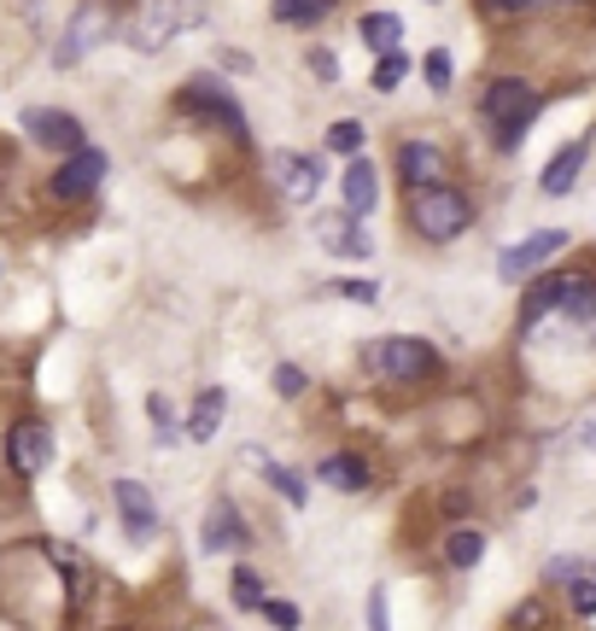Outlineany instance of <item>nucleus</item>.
I'll return each mask as SVG.
<instances>
[{"mask_svg":"<svg viewBox=\"0 0 596 631\" xmlns=\"http://www.w3.org/2000/svg\"><path fill=\"white\" fill-rule=\"evenodd\" d=\"M404 223H410L421 241L445 246L474 223V205L456 194L451 182H428V187H404Z\"/></svg>","mask_w":596,"mask_h":631,"instance_id":"f257e3e1","label":"nucleus"},{"mask_svg":"<svg viewBox=\"0 0 596 631\" xmlns=\"http://www.w3.org/2000/svg\"><path fill=\"white\" fill-rule=\"evenodd\" d=\"M363 369H374L392 386H421V381H433V374H439V351L428 346V339L392 334V339H369V346H363Z\"/></svg>","mask_w":596,"mask_h":631,"instance_id":"f03ea898","label":"nucleus"},{"mask_svg":"<svg viewBox=\"0 0 596 631\" xmlns=\"http://www.w3.org/2000/svg\"><path fill=\"white\" fill-rule=\"evenodd\" d=\"M538 117V89L521 77H498L486 89V124H491V141H498L503 152H515L526 141V129H533Z\"/></svg>","mask_w":596,"mask_h":631,"instance_id":"7ed1b4c3","label":"nucleus"},{"mask_svg":"<svg viewBox=\"0 0 596 631\" xmlns=\"http://www.w3.org/2000/svg\"><path fill=\"white\" fill-rule=\"evenodd\" d=\"M112 24H117V0H82V7L71 12V24H65V42H59V65H77V59H89L100 42L112 36Z\"/></svg>","mask_w":596,"mask_h":631,"instance_id":"20e7f679","label":"nucleus"},{"mask_svg":"<svg viewBox=\"0 0 596 631\" xmlns=\"http://www.w3.org/2000/svg\"><path fill=\"white\" fill-rule=\"evenodd\" d=\"M199 12H206V0H159V7H152L147 19L135 24V47H141V54H159V47L176 36V30L199 24Z\"/></svg>","mask_w":596,"mask_h":631,"instance_id":"39448f33","label":"nucleus"},{"mask_svg":"<svg viewBox=\"0 0 596 631\" xmlns=\"http://www.w3.org/2000/svg\"><path fill=\"white\" fill-rule=\"evenodd\" d=\"M316 246L334 252V258H369L374 241L363 229V217L357 211H316Z\"/></svg>","mask_w":596,"mask_h":631,"instance_id":"423d86ee","label":"nucleus"},{"mask_svg":"<svg viewBox=\"0 0 596 631\" xmlns=\"http://www.w3.org/2000/svg\"><path fill=\"white\" fill-rule=\"evenodd\" d=\"M269 182L281 187V199L293 205H316V187H322V164L304 159V152H269Z\"/></svg>","mask_w":596,"mask_h":631,"instance_id":"0eeeda50","label":"nucleus"},{"mask_svg":"<svg viewBox=\"0 0 596 631\" xmlns=\"http://www.w3.org/2000/svg\"><path fill=\"white\" fill-rule=\"evenodd\" d=\"M561 246H568V229H538V234H526L521 246H509L503 258H498V276H503V281H526L533 269L550 264Z\"/></svg>","mask_w":596,"mask_h":631,"instance_id":"6e6552de","label":"nucleus"},{"mask_svg":"<svg viewBox=\"0 0 596 631\" xmlns=\"http://www.w3.org/2000/svg\"><path fill=\"white\" fill-rule=\"evenodd\" d=\"M182 100H187V112H206L217 129H229L234 141H246V117H241V106H234V94H229V89H217L211 77H194Z\"/></svg>","mask_w":596,"mask_h":631,"instance_id":"1a4fd4ad","label":"nucleus"},{"mask_svg":"<svg viewBox=\"0 0 596 631\" xmlns=\"http://www.w3.org/2000/svg\"><path fill=\"white\" fill-rule=\"evenodd\" d=\"M112 503H117V521H124V533L135 544H147L152 533H159V503H152V491L141 480H117L112 486Z\"/></svg>","mask_w":596,"mask_h":631,"instance_id":"9d476101","label":"nucleus"},{"mask_svg":"<svg viewBox=\"0 0 596 631\" xmlns=\"http://www.w3.org/2000/svg\"><path fill=\"white\" fill-rule=\"evenodd\" d=\"M100 182H106V152H100V147H77L71 159L59 164V176H54V199H89Z\"/></svg>","mask_w":596,"mask_h":631,"instance_id":"9b49d317","label":"nucleus"},{"mask_svg":"<svg viewBox=\"0 0 596 631\" xmlns=\"http://www.w3.org/2000/svg\"><path fill=\"white\" fill-rule=\"evenodd\" d=\"M24 135L36 147H54V152H77V147H89L82 141V124L71 112H54V106H30L24 112Z\"/></svg>","mask_w":596,"mask_h":631,"instance_id":"f8f14e48","label":"nucleus"},{"mask_svg":"<svg viewBox=\"0 0 596 631\" xmlns=\"http://www.w3.org/2000/svg\"><path fill=\"white\" fill-rule=\"evenodd\" d=\"M7 463L19 474H42L54 463V428H47V421H19V428L7 433Z\"/></svg>","mask_w":596,"mask_h":631,"instance_id":"ddd939ff","label":"nucleus"},{"mask_svg":"<svg viewBox=\"0 0 596 631\" xmlns=\"http://www.w3.org/2000/svg\"><path fill=\"white\" fill-rule=\"evenodd\" d=\"M398 176H404V187L451 182V159H445L433 141H404V147H398Z\"/></svg>","mask_w":596,"mask_h":631,"instance_id":"4468645a","label":"nucleus"},{"mask_svg":"<svg viewBox=\"0 0 596 631\" xmlns=\"http://www.w3.org/2000/svg\"><path fill=\"white\" fill-rule=\"evenodd\" d=\"M568 287H573V276H538V281H533V293H526V304H521V334H538V328H544V316H556V311H561Z\"/></svg>","mask_w":596,"mask_h":631,"instance_id":"2eb2a0df","label":"nucleus"},{"mask_svg":"<svg viewBox=\"0 0 596 631\" xmlns=\"http://www.w3.org/2000/svg\"><path fill=\"white\" fill-rule=\"evenodd\" d=\"M199 544H206V556H229V550H241V544H246L241 509H234L229 498H223V503H211V515H206V533H199Z\"/></svg>","mask_w":596,"mask_h":631,"instance_id":"dca6fc26","label":"nucleus"},{"mask_svg":"<svg viewBox=\"0 0 596 631\" xmlns=\"http://www.w3.org/2000/svg\"><path fill=\"white\" fill-rule=\"evenodd\" d=\"M585 159H591V141H573V147H561L550 164H544V176H538V187L550 199H561V194H573V182H579V170H585Z\"/></svg>","mask_w":596,"mask_h":631,"instance_id":"f3484780","label":"nucleus"},{"mask_svg":"<svg viewBox=\"0 0 596 631\" xmlns=\"http://www.w3.org/2000/svg\"><path fill=\"white\" fill-rule=\"evenodd\" d=\"M339 187H346V211H357V217H369L374 205H381V176H374L369 159H351L346 176H339Z\"/></svg>","mask_w":596,"mask_h":631,"instance_id":"a211bd4d","label":"nucleus"},{"mask_svg":"<svg viewBox=\"0 0 596 631\" xmlns=\"http://www.w3.org/2000/svg\"><path fill=\"white\" fill-rule=\"evenodd\" d=\"M316 480L334 486V491H363L369 486V463L351 456V451H339V456H328V463H316Z\"/></svg>","mask_w":596,"mask_h":631,"instance_id":"6ab92c4d","label":"nucleus"},{"mask_svg":"<svg viewBox=\"0 0 596 631\" xmlns=\"http://www.w3.org/2000/svg\"><path fill=\"white\" fill-rule=\"evenodd\" d=\"M223 409H229L223 386H206V392H199V404H194V421H187V439L211 445V439H217V428H223Z\"/></svg>","mask_w":596,"mask_h":631,"instance_id":"aec40b11","label":"nucleus"},{"mask_svg":"<svg viewBox=\"0 0 596 631\" xmlns=\"http://www.w3.org/2000/svg\"><path fill=\"white\" fill-rule=\"evenodd\" d=\"M357 36H363V47H374V54H392V47L404 42V24L392 19V12H369V19L357 24Z\"/></svg>","mask_w":596,"mask_h":631,"instance_id":"412c9836","label":"nucleus"},{"mask_svg":"<svg viewBox=\"0 0 596 631\" xmlns=\"http://www.w3.org/2000/svg\"><path fill=\"white\" fill-rule=\"evenodd\" d=\"M480 556H486V533H474V526H456V533L445 538V561L456 573H468Z\"/></svg>","mask_w":596,"mask_h":631,"instance_id":"4be33fe9","label":"nucleus"},{"mask_svg":"<svg viewBox=\"0 0 596 631\" xmlns=\"http://www.w3.org/2000/svg\"><path fill=\"white\" fill-rule=\"evenodd\" d=\"M269 12H276L281 24H299V30H311L316 19H328V12H334V0H269Z\"/></svg>","mask_w":596,"mask_h":631,"instance_id":"5701e85b","label":"nucleus"},{"mask_svg":"<svg viewBox=\"0 0 596 631\" xmlns=\"http://www.w3.org/2000/svg\"><path fill=\"white\" fill-rule=\"evenodd\" d=\"M561 311L573 322H585V328H596V281H573L568 299H561Z\"/></svg>","mask_w":596,"mask_h":631,"instance_id":"b1692460","label":"nucleus"},{"mask_svg":"<svg viewBox=\"0 0 596 631\" xmlns=\"http://www.w3.org/2000/svg\"><path fill=\"white\" fill-rule=\"evenodd\" d=\"M363 141H369V129L357 124V117H339V124L328 129V147L346 152V159H357V152H363Z\"/></svg>","mask_w":596,"mask_h":631,"instance_id":"393cba45","label":"nucleus"},{"mask_svg":"<svg viewBox=\"0 0 596 631\" xmlns=\"http://www.w3.org/2000/svg\"><path fill=\"white\" fill-rule=\"evenodd\" d=\"M404 77H410V54H398V47H392V54H381V65H374V89L392 94Z\"/></svg>","mask_w":596,"mask_h":631,"instance_id":"a878e982","label":"nucleus"},{"mask_svg":"<svg viewBox=\"0 0 596 631\" xmlns=\"http://www.w3.org/2000/svg\"><path fill=\"white\" fill-rule=\"evenodd\" d=\"M568 608L579 614V620H591V614H596V568L579 573L573 585H568Z\"/></svg>","mask_w":596,"mask_h":631,"instance_id":"bb28decb","label":"nucleus"},{"mask_svg":"<svg viewBox=\"0 0 596 631\" xmlns=\"http://www.w3.org/2000/svg\"><path fill=\"white\" fill-rule=\"evenodd\" d=\"M264 480H269V486H276V491H281V498H287V503H293V509L304 503V480H299V474H287L281 463H264Z\"/></svg>","mask_w":596,"mask_h":631,"instance_id":"cd10ccee","label":"nucleus"},{"mask_svg":"<svg viewBox=\"0 0 596 631\" xmlns=\"http://www.w3.org/2000/svg\"><path fill=\"white\" fill-rule=\"evenodd\" d=\"M421 77H428V89H433V94H445V89H451V54H445V47H433V54L421 59Z\"/></svg>","mask_w":596,"mask_h":631,"instance_id":"c85d7f7f","label":"nucleus"},{"mask_svg":"<svg viewBox=\"0 0 596 631\" xmlns=\"http://www.w3.org/2000/svg\"><path fill=\"white\" fill-rule=\"evenodd\" d=\"M234 608H246V614H258L264 608V585H258V573H234Z\"/></svg>","mask_w":596,"mask_h":631,"instance_id":"c756f323","label":"nucleus"},{"mask_svg":"<svg viewBox=\"0 0 596 631\" xmlns=\"http://www.w3.org/2000/svg\"><path fill=\"white\" fill-rule=\"evenodd\" d=\"M544 573H550L556 585H573L579 573H591V561H585V556H556V561H550V568H544Z\"/></svg>","mask_w":596,"mask_h":631,"instance_id":"7c9ffc66","label":"nucleus"},{"mask_svg":"<svg viewBox=\"0 0 596 631\" xmlns=\"http://www.w3.org/2000/svg\"><path fill=\"white\" fill-rule=\"evenodd\" d=\"M258 614H264V620H276V626H287V631L299 626V608H293V603H281V596H264V608H258Z\"/></svg>","mask_w":596,"mask_h":631,"instance_id":"2f4dec72","label":"nucleus"},{"mask_svg":"<svg viewBox=\"0 0 596 631\" xmlns=\"http://www.w3.org/2000/svg\"><path fill=\"white\" fill-rule=\"evenodd\" d=\"M276 386H281V398H299V392H304V374H299L293 363H281V374H276Z\"/></svg>","mask_w":596,"mask_h":631,"instance_id":"473e14b6","label":"nucleus"},{"mask_svg":"<svg viewBox=\"0 0 596 631\" xmlns=\"http://www.w3.org/2000/svg\"><path fill=\"white\" fill-rule=\"evenodd\" d=\"M147 409H152V428H159V439H170V404L159 398V392H152V398H147Z\"/></svg>","mask_w":596,"mask_h":631,"instance_id":"72a5a7b5","label":"nucleus"},{"mask_svg":"<svg viewBox=\"0 0 596 631\" xmlns=\"http://www.w3.org/2000/svg\"><path fill=\"white\" fill-rule=\"evenodd\" d=\"M311 71L334 82V77H339V65H334V54H322V47H316V54H311Z\"/></svg>","mask_w":596,"mask_h":631,"instance_id":"f704fd0d","label":"nucleus"},{"mask_svg":"<svg viewBox=\"0 0 596 631\" xmlns=\"http://www.w3.org/2000/svg\"><path fill=\"white\" fill-rule=\"evenodd\" d=\"M339 293H346V299H374V281H339Z\"/></svg>","mask_w":596,"mask_h":631,"instance_id":"c9c22d12","label":"nucleus"},{"mask_svg":"<svg viewBox=\"0 0 596 631\" xmlns=\"http://www.w3.org/2000/svg\"><path fill=\"white\" fill-rule=\"evenodd\" d=\"M498 12H526V7H538V0H491Z\"/></svg>","mask_w":596,"mask_h":631,"instance_id":"e433bc0d","label":"nucleus"},{"mask_svg":"<svg viewBox=\"0 0 596 631\" xmlns=\"http://www.w3.org/2000/svg\"><path fill=\"white\" fill-rule=\"evenodd\" d=\"M428 7H439V0H428Z\"/></svg>","mask_w":596,"mask_h":631,"instance_id":"4c0bfd02","label":"nucleus"}]
</instances>
